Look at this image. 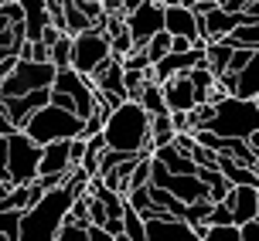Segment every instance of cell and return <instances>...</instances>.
I'll use <instances>...</instances> for the list:
<instances>
[{"instance_id":"1","label":"cell","mask_w":259,"mask_h":241,"mask_svg":"<svg viewBox=\"0 0 259 241\" xmlns=\"http://www.w3.org/2000/svg\"><path fill=\"white\" fill-rule=\"evenodd\" d=\"M208 102H211V115L198 129H211V133L229 136V140H249V133L259 129V102L256 99L229 95V92H222L215 85Z\"/></svg>"},{"instance_id":"2","label":"cell","mask_w":259,"mask_h":241,"mask_svg":"<svg viewBox=\"0 0 259 241\" xmlns=\"http://www.w3.org/2000/svg\"><path fill=\"white\" fill-rule=\"evenodd\" d=\"M103 136H106L109 150H123V153L150 150L154 153V143H150V112L137 99H123L109 112V119H106V126H103Z\"/></svg>"},{"instance_id":"3","label":"cell","mask_w":259,"mask_h":241,"mask_svg":"<svg viewBox=\"0 0 259 241\" xmlns=\"http://www.w3.org/2000/svg\"><path fill=\"white\" fill-rule=\"evenodd\" d=\"M78 194L68 187V184H58V187H48L38 201L21 211V238L34 241V238H55V231L62 228L65 214L72 211Z\"/></svg>"},{"instance_id":"4","label":"cell","mask_w":259,"mask_h":241,"mask_svg":"<svg viewBox=\"0 0 259 241\" xmlns=\"http://www.w3.org/2000/svg\"><path fill=\"white\" fill-rule=\"evenodd\" d=\"M82 115L72 112V109H62V105H55V102H45L41 109H34V112L24 119V133L31 136V140H38L41 146L52 140H75L78 133H82Z\"/></svg>"},{"instance_id":"5","label":"cell","mask_w":259,"mask_h":241,"mask_svg":"<svg viewBox=\"0 0 259 241\" xmlns=\"http://www.w3.org/2000/svg\"><path fill=\"white\" fill-rule=\"evenodd\" d=\"M41 146L38 140H31L24 129H14L7 136V173L11 184H34L41 173Z\"/></svg>"},{"instance_id":"6","label":"cell","mask_w":259,"mask_h":241,"mask_svg":"<svg viewBox=\"0 0 259 241\" xmlns=\"http://www.w3.org/2000/svg\"><path fill=\"white\" fill-rule=\"evenodd\" d=\"M58 65L55 62H34V58H17L14 68L7 72V78L0 82V99H14V95H24L31 89H48L55 82Z\"/></svg>"},{"instance_id":"7","label":"cell","mask_w":259,"mask_h":241,"mask_svg":"<svg viewBox=\"0 0 259 241\" xmlns=\"http://www.w3.org/2000/svg\"><path fill=\"white\" fill-rule=\"evenodd\" d=\"M113 58V41L106 27H85L72 34V68L82 75H92L103 62Z\"/></svg>"},{"instance_id":"8","label":"cell","mask_w":259,"mask_h":241,"mask_svg":"<svg viewBox=\"0 0 259 241\" xmlns=\"http://www.w3.org/2000/svg\"><path fill=\"white\" fill-rule=\"evenodd\" d=\"M52 89L65 92L68 99L75 102V112L82 115V119L96 109V85H92V78L82 75V72H75L72 65H65V68H58V72H55Z\"/></svg>"},{"instance_id":"9","label":"cell","mask_w":259,"mask_h":241,"mask_svg":"<svg viewBox=\"0 0 259 241\" xmlns=\"http://www.w3.org/2000/svg\"><path fill=\"white\" fill-rule=\"evenodd\" d=\"M123 24H126L133 44H147L157 31H164V0H143L140 7L123 14Z\"/></svg>"},{"instance_id":"10","label":"cell","mask_w":259,"mask_h":241,"mask_svg":"<svg viewBox=\"0 0 259 241\" xmlns=\"http://www.w3.org/2000/svg\"><path fill=\"white\" fill-rule=\"evenodd\" d=\"M143 231H147V241H198L191 221L174 217L170 211H157V214L143 217Z\"/></svg>"},{"instance_id":"11","label":"cell","mask_w":259,"mask_h":241,"mask_svg":"<svg viewBox=\"0 0 259 241\" xmlns=\"http://www.w3.org/2000/svg\"><path fill=\"white\" fill-rule=\"evenodd\" d=\"M235 24H239V11H229V7H208L205 14H198V31H201V41H222L225 34H232Z\"/></svg>"},{"instance_id":"12","label":"cell","mask_w":259,"mask_h":241,"mask_svg":"<svg viewBox=\"0 0 259 241\" xmlns=\"http://www.w3.org/2000/svg\"><path fill=\"white\" fill-rule=\"evenodd\" d=\"M164 31L184 34V38H191V41H201L198 11H194L191 4H174V0H167V4H164Z\"/></svg>"},{"instance_id":"13","label":"cell","mask_w":259,"mask_h":241,"mask_svg":"<svg viewBox=\"0 0 259 241\" xmlns=\"http://www.w3.org/2000/svg\"><path fill=\"white\" fill-rule=\"evenodd\" d=\"M160 89H164V102H167L170 112H188V109L198 105V95H194V85H191V78H188V72L164 78Z\"/></svg>"},{"instance_id":"14","label":"cell","mask_w":259,"mask_h":241,"mask_svg":"<svg viewBox=\"0 0 259 241\" xmlns=\"http://www.w3.org/2000/svg\"><path fill=\"white\" fill-rule=\"evenodd\" d=\"M225 204L232 207L235 224L252 221V217H256V211H259V187H252V184H232V191H229Z\"/></svg>"},{"instance_id":"15","label":"cell","mask_w":259,"mask_h":241,"mask_svg":"<svg viewBox=\"0 0 259 241\" xmlns=\"http://www.w3.org/2000/svg\"><path fill=\"white\" fill-rule=\"evenodd\" d=\"M68 170H72V140L45 143V153H41V173H62L65 177Z\"/></svg>"},{"instance_id":"16","label":"cell","mask_w":259,"mask_h":241,"mask_svg":"<svg viewBox=\"0 0 259 241\" xmlns=\"http://www.w3.org/2000/svg\"><path fill=\"white\" fill-rule=\"evenodd\" d=\"M232 51H235V44H232L229 38H222V41H208V44H205V62H208V68L215 72V78L229 72Z\"/></svg>"},{"instance_id":"17","label":"cell","mask_w":259,"mask_h":241,"mask_svg":"<svg viewBox=\"0 0 259 241\" xmlns=\"http://www.w3.org/2000/svg\"><path fill=\"white\" fill-rule=\"evenodd\" d=\"M235 95H246V99H256L259 95V48L252 51L246 68L235 75Z\"/></svg>"},{"instance_id":"18","label":"cell","mask_w":259,"mask_h":241,"mask_svg":"<svg viewBox=\"0 0 259 241\" xmlns=\"http://www.w3.org/2000/svg\"><path fill=\"white\" fill-rule=\"evenodd\" d=\"M137 102H140L143 109L150 115H160V112H170L167 102H164V89H160V82H154V78H147V85H143V92L137 95Z\"/></svg>"},{"instance_id":"19","label":"cell","mask_w":259,"mask_h":241,"mask_svg":"<svg viewBox=\"0 0 259 241\" xmlns=\"http://www.w3.org/2000/svg\"><path fill=\"white\" fill-rule=\"evenodd\" d=\"M188 78H191V85H194L198 102H208V95H211V89H215V72L208 68V62L194 65L191 72H188Z\"/></svg>"},{"instance_id":"20","label":"cell","mask_w":259,"mask_h":241,"mask_svg":"<svg viewBox=\"0 0 259 241\" xmlns=\"http://www.w3.org/2000/svg\"><path fill=\"white\" fill-rule=\"evenodd\" d=\"M123 238H126V241H147V231H143V214L133 207V204H126V207H123Z\"/></svg>"},{"instance_id":"21","label":"cell","mask_w":259,"mask_h":241,"mask_svg":"<svg viewBox=\"0 0 259 241\" xmlns=\"http://www.w3.org/2000/svg\"><path fill=\"white\" fill-rule=\"evenodd\" d=\"M21 238V207H4L0 211V241Z\"/></svg>"},{"instance_id":"22","label":"cell","mask_w":259,"mask_h":241,"mask_svg":"<svg viewBox=\"0 0 259 241\" xmlns=\"http://www.w3.org/2000/svg\"><path fill=\"white\" fill-rule=\"evenodd\" d=\"M232 44H242V48H259V24H235L232 34H225Z\"/></svg>"},{"instance_id":"23","label":"cell","mask_w":259,"mask_h":241,"mask_svg":"<svg viewBox=\"0 0 259 241\" xmlns=\"http://www.w3.org/2000/svg\"><path fill=\"white\" fill-rule=\"evenodd\" d=\"M52 62L58 65V68L72 65V34H68V31H62V34H58V41L52 44Z\"/></svg>"},{"instance_id":"24","label":"cell","mask_w":259,"mask_h":241,"mask_svg":"<svg viewBox=\"0 0 259 241\" xmlns=\"http://www.w3.org/2000/svg\"><path fill=\"white\" fill-rule=\"evenodd\" d=\"M170 38H174L170 31H157L154 38L143 44V48H147V54H150V62H160V58H164V54L170 51Z\"/></svg>"},{"instance_id":"25","label":"cell","mask_w":259,"mask_h":241,"mask_svg":"<svg viewBox=\"0 0 259 241\" xmlns=\"http://www.w3.org/2000/svg\"><path fill=\"white\" fill-rule=\"evenodd\" d=\"M205 241H242V234H239L235 221H229V224H208Z\"/></svg>"},{"instance_id":"26","label":"cell","mask_w":259,"mask_h":241,"mask_svg":"<svg viewBox=\"0 0 259 241\" xmlns=\"http://www.w3.org/2000/svg\"><path fill=\"white\" fill-rule=\"evenodd\" d=\"M109 41H113V54H116V58H126L130 51L137 48V44H133V38H130V31H126V24L119 27L116 34H109Z\"/></svg>"},{"instance_id":"27","label":"cell","mask_w":259,"mask_h":241,"mask_svg":"<svg viewBox=\"0 0 259 241\" xmlns=\"http://www.w3.org/2000/svg\"><path fill=\"white\" fill-rule=\"evenodd\" d=\"M191 160H194L198 166H208V170H219V153H215V150H208L205 143H194Z\"/></svg>"},{"instance_id":"28","label":"cell","mask_w":259,"mask_h":241,"mask_svg":"<svg viewBox=\"0 0 259 241\" xmlns=\"http://www.w3.org/2000/svg\"><path fill=\"white\" fill-rule=\"evenodd\" d=\"M147 65H154V62H150L147 48H140V44H137V48H133V51L126 54V58H123V68H137V72H143Z\"/></svg>"},{"instance_id":"29","label":"cell","mask_w":259,"mask_h":241,"mask_svg":"<svg viewBox=\"0 0 259 241\" xmlns=\"http://www.w3.org/2000/svg\"><path fill=\"white\" fill-rule=\"evenodd\" d=\"M252 58V48H242V44H235V51H232V62H229V72L232 75H239L242 68H246V62Z\"/></svg>"},{"instance_id":"30","label":"cell","mask_w":259,"mask_h":241,"mask_svg":"<svg viewBox=\"0 0 259 241\" xmlns=\"http://www.w3.org/2000/svg\"><path fill=\"white\" fill-rule=\"evenodd\" d=\"M106 217H109V214H106L103 201H99V197H92V194H89V221H92V224H106Z\"/></svg>"},{"instance_id":"31","label":"cell","mask_w":259,"mask_h":241,"mask_svg":"<svg viewBox=\"0 0 259 241\" xmlns=\"http://www.w3.org/2000/svg\"><path fill=\"white\" fill-rule=\"evenodd\" d=\"M239 234H242V241H259V221L252 217V221H242L239 224Z\"/></svg>"},{"instance_id":"32","label":"cell","mask_w":259,"mask_h":241,"mask_svg":"<svg viewBox=\"0 0 259 241\" xmlns=\"http://www.w3.org/2000/svg\"><path fill=\"white\" fill-rule=\"evenodd\" d=\"M14 123H11V115H7V109H4V99H0V136H11L14 133Z\"/></svg>"},{"instance_id":"33","label":"cell","mask_w":259,"mask_h":241,"mask_svg":"<svg viewBox=\"0 0 259 241\" xmlns=\"http://www.w3.org/2000/svg\"><path fill=\"white\" fill-rule=\"evenodd\" d=\"M0 180H11V173H7V136H0Z\"/></svg>"},{"instance_id":"34","label":"cell","mask_w":259,"mask_h":241,"mask_svg":"<svg viewBox=\"0 0 259 241\" xmlns=\"http://www.w3.org/2000/svg\"><path fill=\"white\" fill-rule=\"evenodd\" d=\"M222 7H229V11H242V7H249L252 0H219Z\"/></svg>"},{"instance_id":"35","label":"cell","mask_w":259,"mask_h":241,"mask_svg":"<svg viewBox=\"0 0 259 241\" xmlns=\"http://www.w3.org/2000/svg\"><path fill=\"white\" fill-rule=\"evenodd\" d=\"M119 4H123V14H126V11H133V7H140L143 0H119Z\"/></svg>"},{"instance_id":"36","label":"cell","mask_w":259,"mask_h":241,"mask_svg":"<svg viewBox=\"0 0 259 241\" xmlns=\"http://www.w3.org/2000/svg\"><path fill=\"white\" fill-rule=\"evenodd\" d=\"M249 146L259 153V129H256V133H249Z\"/></svg>"},{"instance_id":"37","label":"cell","mask_w":259,"mask_h":241,"mask_svg":"<svg viewBox=\"0 0 259 241\" xmlns=\"http://www.w3.org/2000/svg\"><path fill=\"white\" fill-rule=\"evenodd\" d=\"M194 4H219V0H194Z\"/></svg>"},{"instance_id":"38","label":"cell","mask_w":259,"mask_h":241,"mask_svg":"<svg viewBox=\"0 0 259 241\" xmlns=\"http://www.w3.org/2000/svg\"><path fill=\"white\" fill-rule=\"evenodd\" d=\"M164 4H167V0H164ZM174 4H194V0H174Z\"/></svg>"},{"instance_id":"39","label":"cell","mask_w":259,"mask_h":241,"mask_svg":"<svg viewBox=\"0 0 259 241\" xmlns=\"http://www.w3.org/2000/svg\"><path fill=\"white\" fill-rule=\"evenodd\" d=\"M256 221H259V211H256Z\"/></svg>"}]
</instances>
